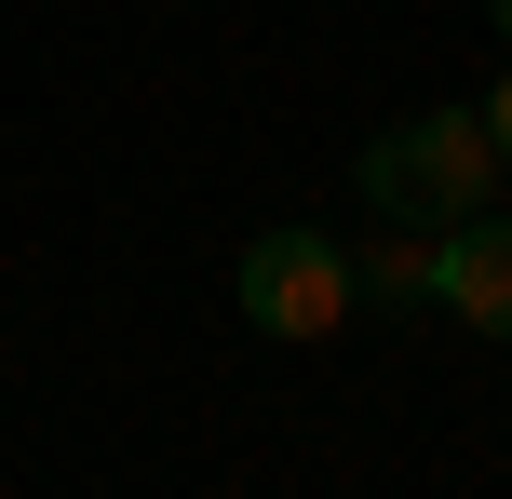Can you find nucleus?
Listing matches in <instances>:
<instances>
[{"label":"nucleus","mask_w":512,"mask_h":499,"mask_svg":"<svg viewBox=\"0 0 512 499\" xmlns=\"http://www.w3.org/2000/svg\"><path fill=\"white\" fill-rule=\"evenodd\" d=\"M351 189L378 230H432V216L459 230V216L499 203V135H486V108H405L351 149Z\"/></svg>","instance_id":"nucleus-1"},{"label":"nucleus","mask_w":512,"mask_h":499,"mask_svg":"<svg viewBox=\"0 0 512 499\" xmlns=\"http://www.w3.org/2000/svg\"><path fill=\"white\" fill-rule=\"evenodd\" d=\"M243 324L256 338H337V324H351V243H324V230H256L243 243Z\"/></svg>","instance_id":"nucleus-2"},{"label":"nucleus","mask_w":512,"mask_h":499,"mask_svg":"<svg viewBox=\"0 0 512 499\" xmlns=\"http://www.w3.org/2000/svg\"><path fill=\"white\" fill-rule=\"evenodd\" d=\"M432 297L472 324V338H499L512 351V216L486 203V216H459V230L432 243Z\"/></svg>","instance_id":"nucleus-3"},{"label":"nucleus","mask_w":512,"mask_h":499,"mask_svg":"<svg viewBox=\"0 0 512 499\" xmlns=\"http://www.w3.org/2000/svg\"><path fill=\"white\" fill-rule=\"evenodd\" d=\"M351 284H364V297H391V311H418V297H432V243H418V230H391L378 257H351Z\"/></svg>","instance_id":"nucleus-4"},{"label":"nucleus","mask_w":512,"mask_h":499,"mask_svg":"<svg viewBox=\"0 0 512 499\" xmlns=\"http://www.w3.org/2000/svg\"><path fill=\"white\" fill-rule=\"evenodd\" d=\"M486 135H499V162H512V81H499V95H486Z\"/></svg>","instance_id":"nucleus-5"},{"label":"nucleus","mask_w":512,"mask_h":499,"mask_svg":"<svg viewBox=\"0 0 512 499\" xmlns=\"http://www.w3.org/2000/svg\"><path fill=\"white\" fill-rule=\"evenodd\" d=\"M486 14H499V41H512V0H486Z\"/></svg>","instance_id":"nucleus-6"}]
</instances>
